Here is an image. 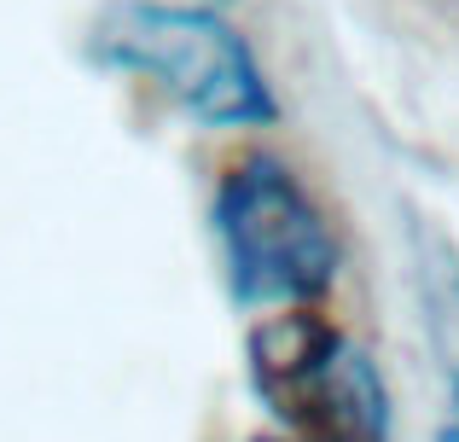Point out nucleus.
Masks as SVG:
<instances>
[{"label": "nucleus", "mask_w": 459, "mask_h": 442, "mask_svg": "<svg viewBox=\"0 0 459 442\" xmlns=\"http://www.w3.org/2000/svg\"><path fill=\"white\" fill-rule=\"evenodd\" d=\"M93 53L128 76H146L210 128H262L280 111L250 47L210 6L111 0L93 18Z\"/></svg>", "instance_id": "1"}, {"label": "nucleus", "mask_w": 459, "mask_h": 442, "mask_svg": "<svg viewBox=\"0 0 459 442\" xmlns=\"http://www.w3.org/2000/svg\"><path fill=\"white\" fill-rule=\"evenodd\" d=\"M250 385L308 442H390V390L384 373L332 320L285 308L250 332Z\"/></svg>", "instance_id": "2"}, {"label": "nucleus", "mask_w": 459, "mask_h": 442, "mask_svg": "<svg viewBox=\"0 0 459 442\" xmlns=\"http://www.w3.org/2000/svg\"><path fill=\"white\" fill-rule=\"evenodd\" d=\"M227 285L250 308H303L337 280V238L280 158H245L215 193Z\"/></svg>", "instance_id": "3"}, {"label": "nucleus", "mask_w": 459, "mask_h": 442, "mask_svg": "<svg viewBox=\"0 0 459 442\" xmlns=\"http://www.w3.org/2000/svg\"><path fill=\"white\" fill-rule=\"evenodd\" d=\"M413 268H419V303H425V332L430 350L442 361L454 396V420H459V256L448 238L437 233H413Z\"/></svg>", "instance_id": "4"}, {"label": "nucleus", "mask_w": 459, "mask_h": 442, "mask_svg": "<svg viewBox=\"0 0 459 442\" xmlns=\"http://www.w3.org/2000/svg\"><path fill=\"white\" fill-rule=\"evenodd\" d=\"M437 442H459V420H448V425H442V431H437Z\"/></svg>", "instance_id": "5"}, {"label": "nucleus", "mask_w": 459, "mask_h": 442, "mask_svg": "<svg viewBox=\"0 0 459 442\" xmlns=\"http://www.w3.org/2000/svg\"><path fill=\"white\" fill-rule=\"evenodd\" d=\"M262 442H308V437H291V431H285V437H262Z\"/></svg>", "instance_id": "6"}]
</instances>
